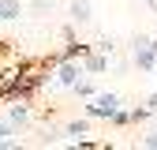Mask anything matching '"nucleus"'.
Wrapping results in <instances>:
<instances>
[{"label":"nucleus","instance_id":"20e7f679","mask_svg":"<svg viewBox=\"0 0 157 150\" xmlns=\"http://www.w3.org/2000/svg\"><path fill=\"white\" fill-rule=\"evenodd\" d=\"M23 15H26L23 0H0V23H19Z\"/></svg>","mask_w":157,"mask_h":150},{"label":"nucleus","instance_id":"423d86ee","mask_svg":"<svg viewBox=\"0 0 157 150\" xmlns=\"http://www.w3.org/2000/svg\"><path fill=\"white\" fill-rule=\"evenodd\" d=\"M11 135H15V124H11V120H0V146H8V150H11V146H15Z\"/></svg>","mask_w":157,"mask_h":150},{"label":"nucleus","instance_id":"f03ea898","mask_svg":"<svg viewBox=\"0 0 157 150\" xmlns=\"http://www.w3.org/2000/svg\"><path fill=\"white\" fill-rule=\"evenodd\" d=\"M116 109H120V94H105V90H97L94 98H90V105H86L90 116H109V120H112Z\"/></svg>","mask_w":157,"mask_h":150},{"label":"nucleus","instance_id":"0eeeda50","mask_svg":"<svg viewBox=\"0 0 157 150\" xmlns=\"http://www.w3.org/2000/svg\"><path fill=\"white\" fill-rule=\"evenodd\" d=\"M90 75H97V71H105L109 68V56H86V64H82Z\"/></svg>","mask_w":157,"mask_h":150},{"label":"nucleus","instance_id":"9b49d317","mask_svg":"<svg viewBox=\"0 0 157 150\" xmlns=\"http://www.w3.org/2000/svg\"><path fill=\"white\" fill-rule=\"evenodd\" d=\"M142 146H150V150H157V128H153V131H146V135H142Z\"/></svg>","mask_w":157,"mask_h":150},{"label":"nucleus","instance_id":"1a4fd4ad","mask_svg":"<svg viewBox=\"0 0 157 150\" xmlns=\"http://www.w3.org/2000/svg\"><path fill=\"white\" fill-rule=\"evenodd\" d=\"M26 11H34V15H49V11H52V0H30Z\"/></svg>","mask_w":157,"mask_h":150},{"label":"nucleus","instance_id":"6e6552de","mask_svg":"<svg viewBox=\"0 0 157 150\" xmlns=\"http://www.w3.org/2000/svg\"><path fill=\"white\" fill-rule=\"evenodd\" d=\"M90 131V120H71L67 128H64V135H71V139H78V135H86Z\"/></svg>","mask_w":157,"mask_h":150},{"label":"nucleus","instance_id":"9d476101","mask_svg":"<svg viewBox=\"0 0 157 150\" xmlns=\"http://www.w3.org/2000/svg\"><path fill=\"white\" fill-rule=\"evenodd\" d=\"M71 90L78 94V98H86V101H90V98H94V94H97V90H94V83H86V79H78V83H75Z\"/></svg>","mask_w":157,"mask_h":150},{"label":"nucleus","instance_id":"7ed1b4c3","mask_svg":"<svg viewBox=\"0 0 157 150\" xmlns=\"http://www.w3.org/2000/svg\"><path fill=\"white\" fill-rule=\"evenodd\" d=\"M67 19H71V26H90L94 23V4L90 0H71L67 4Z\"/></svg>","mask_w":157,"mask_h":150},{"label":"nucleus","instance_id":"f257e3e1","mask_svg":"<svg viewBox=\"0 0 157 150\" xmlns=\"http://www.w3.org/2000/svg\"><path fill=\"white\" fill-rule=\"evenodd\" d=\"M82 75H86V68H82V64H75V56H64V64L56 68V75H52V83H49V86H67V90H71L78 79H82Z\"/></svg>","mask_w":157,"mask_h":150},{"label":"nucleus","instance_id":"39448f33","mask_svg":"<svg viewBox=\"0 0 157 150\" xmlns=\"http://www.w3.org/2000/svg\"><path fill=\"white\" fill-rule=\"evenodd\" d=\"M8 120H11L15 128H19V124H26V120H30V109H26V101H15V105L8 109Z\"/></svg>","mask_w":157,"mask_h":150},{"label":"nucleus","instance_id":"f8f14e48","mask_svg":"<svg viewBox=\"0 0 157 150\" xmlns=\"http://www.w3.org/2000/svg\"><path fill=\"white\" fill-rule=\"evenodd\" d=\"M146 105H150V112H157V94H150V101H146Z\"/></svg>","mask_w":157,"mask_h":150},{"label":"nucleus","instance_id":"ddd939ff","mask_svg":"<svg viewBox=\"0 0 157 150\" xmlns=\"http://www.w3.org/2000/svg\"><path fill=\"white\" fill-rule=\"evenodd\" d=\"M146 8H150V11H157V0H146Z\"/></svg>","mask_w":157,"mask_h":150}]
</instances>
